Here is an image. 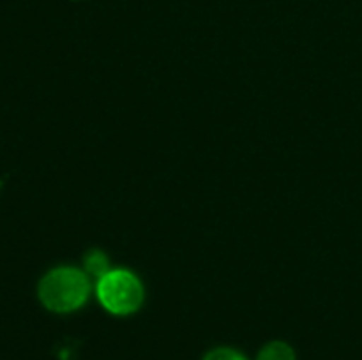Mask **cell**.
Wrapping results in <instances>:
<instances>
[{
    "instance_id": "obj_1",
    "label": "cell",
    "mask_w": 362,
    "mask_h": 360,
    "mask_svg": "<svg viewBox=\"0 0 362 360\" xmlns=\"http://www.w3.org/2000/svg\"><path fill=\"white\" fill-rule=\"evenodd\" d=\"M90 293V277L80 268L59 267L41 279L39 299L53 313H73L80 309Z\"/></svg>"
},
{
    "instance_id": "obj_3",
    "label": "cell",
    "mask_w": 362,
    "mask_h": 360,
    "mask_svg": "<svg viewBox=\"0 0 362 360\" xmlns=\"http://www.w3.org/2000/svg\"><path fill=\"white\" fill-rule=\"evenodd\" d=\"M257 360H297V356L290 344L283 341H272L260 349Z\"/></svg>"
},
{
    "instance_id": "obj_5",
    "label": "cell",
    "mask_w": 362,
    "mask_h": 360,
    "mask_svg": "<svg viewBox=\"0 0 362 360\" xmlns=\"http://www.w3.org/2000/svg\"><path fill=\"white\" fill-rule=\"evenodd\" d=\"M204 360H247L240 352L233 348H214L204 356Z\"/></svg>"
},
{
    "instance_id": "obj_2",
    "label": "cell",
    "mask_w": 362,
    "mask_h": 360,
    "mask_svg": "<svg viewBox=\"0 0 362 360\" xmlns=\"http://www.w3.org/2000/svg\"><path fill=\"white\" fill-rule=\"evenodd\" d=\"M95 293L108 313L115 316H127L138 311L144 304V284L129 270H110L95 284Z\"/></svg>"
},
{
    "instance_id": "obj_4",
    "label": "cell",
    "mask_w": 362,
    "mask_h": 360,
    "mask_svg": "<svg viewBox=\"0 0 362 360\" xmlns=\"http://www.w3.org/2000/svg\"><path fill=\"white\" fill-rule=\"evenodd\" d=\"M110 270H112V268H110L108 256H106L103 251H92V253H88L87 256H85V274H87L88 277H95L99 281V279H101L103 275L108 274Z\"/></svg>"
}]
</instances>
